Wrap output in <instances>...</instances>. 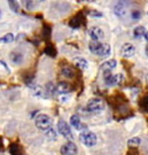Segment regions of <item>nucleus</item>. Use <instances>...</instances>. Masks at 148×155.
<instances>
[{"instance_id":"19","label":"nucleus","mask_w":148,"mask_h":155,"mask_svg":"<svg viewBox=\"0 0 148 155\" xmlns=\"http://www.w3.org/2000/svg\"><path fill=\"white\" fill-rule=\"evenodd\" d=\"M13 40H14V35L13 33H7L4 37H1V43H4V44L12 43Z\"/></svg>"},{"instance_id":"7","label":"nucleus","mask_w":148,"mask_h":155,"mask_svg":"<svg viewBox=\"0 0 148 155\" xmlns=\"http://www.w3.org/2000/svg\"><path fill=\"white\" fill-rule=\"evenodd\" d=\"M90 37L92 38L93 41H99L100 43V40H102L104 38V30H101L100 28L98 27H93V28L90 29Z\"/></svg>"},{"instance_id":"14","label":"nucleus","mask_w":148,"mask_h":155,"mask_svg":"<svg viewBox=\"0 0 148 155\" xmlns=\"http://www.w3.org/2000/svg\"><path fill=\"white\" fill-rule=\"evenodd\" d=\"M75 63H76V66L79 67L82 70H85V69H87V67H88L87 61H86L84 58H77L76 60H75Z\"/></svg>"},{"instance_id":"11","label":"nucleus","mask_w":148,"mask_h":155,"mask_svg":"<svg viewBox=\"0 0 148 155\" xmlns=\"http://www.w3.org/2000/svg\"><path fill=\"white\" fill-rule=\"evenodd\" d=\"M116 64H117L116 60H108V61L104 62V63L101 64V69H102V71L104 72L111 71V70L116 67Z\"/></svg>"},{"instance_id":"22","label":"nucleus","mask_w":148,"mask_h":155,"mask_svg":"<svg viewBox=\"0 0 148 155\" xmlns=\"http://www.w3.org/2000/svg\"><path fill=\"white\" fill-rule=\"evenodd\" d=\"M115 13L117 14V15H124L125 14V8H124V6L122 5V4H118V5L116 6V8H115Z\"/></svg>"},{"instance_id":"10","label":"nucleus","mask_w":148,"mask_h":155,"mask_svg":"<svg viewBox=\"0 0 148 155\" xmlns=\"http://www.w3.org/2000/svg\"><path fill=\"white\" fill-rule=\"evenodd\" d=\"M55 87H56V92L60 94H67L70 91V85L66 82H59Z\"/></svg>"},{"instance_id":"13","label":"nucleus","mask_w":148,"mask_h":155,"mask_svg":"<svg viewBox=\"0 0 148 155\" xmlns=\"http://www.w3.org/2000/svg\"><path fill=\"white\" fill-rule=\"evenodd\" d=\"M9 152L12 155H23L22 147L18 144H11L9 146Z\"/></svg>"},{"instance_id":"30","label":"nucleus","mask_w":148,"mask_h":155,"mask_svg":"<svg viewBox=\"0 0 148 155\" xmlns=\"http://www.w3.org/2000/svg\"><path fill=\"white\" fill-rule=\"evenodd\" d=\"M145 51H146V55L148 56V45L146 46V50H145Z\"/></svg>"},{"instance_id":"27","label":"nucleus","mask_w":148,"mask_h":155,"mask_svg":"<svg viewBox=\"0 0 148 155\" xmlns=\"http://www.w3.org/2000/svg\"><path fill=\"white\" fill-rule=\"evenodd\" d=\"M90 15H91V16H94V17H101L102 16V14H101V13H99L98 11H92L91 13H90Z\"/></svg>"},{"instance_id":"6","label":"nucleus","mask_w":148,"mask_h":155,"mask_svg":"<svg viewBox=\"0 0 148 155\" xmlns=\"http://www.w3.org/2000/svg\"><path fill=\"white\" fill-rule=\"evenodd\" d=\"M58 130L59 132L64 137V138L69 139V140H72V133L71 130H70V127L67 124V122H64L63 120H60L58 122Z\"/></svg>"},{"instance_id":"12","label":"nucleus","mask_w":148,"mask_h":155,"mask_svg":"<svg viewBox=\"0 0 148 155\" xmlns=\"http://www.w3.org/2000/svg\"><path fill=\"white\" fill-rule=\"evenodd\" d=\"M70 124L74 127H76L77 130H81L83 127L82 123H81V117H79V115H77V114H75V115H72L70 117Z\"/></svg>"},{"instance_id":"5","label":"nucleus","mask_w":148,"mask_h":155,"mask_svg":"<svg viewBox=\"0 0 148 155\" xmlns=\"http://www.w3.org/2000/svg\"><path fill=\"white\" fill-rule=\"evenodd\" d=\"M79 140L82 141L83 144L87 147H92L97 144V136L91 131H85V132L81 133L79 136Z\"/></svg>"},{"instance_id":"20","label":"nucleus","mask_w":148,"mask_h":155,"mask_svg":"<svg viewBox=\"0 0 148 155\" xmlns=\"http://www.w3.org/2000/svg\"><path fill=\"white\" fill-rule=\"evenodd\" d=\"M127 144H129V146H139L141 144V139L139 137H133L127 141Z\"/></svg>"},{"instance_id":"24","label":"nucleus","mask_w":148,"mask_h":155,"mask_svg":"<svg viewBox=\"0 0 148 155\" xmlns=\"http://www.w3.org/2000/svg\"><path fill=\"white\" fill-rule=\"evenodd\" d=\"M140 107H141L145 111H148V95H146L145 98H143L141 104H140Z\"/></svg>"},{"instance_id":"2","label":"nucleus","mask_w":148,"mask_h":155,"mask_svg":"<svg viewBox=\"0 0 148 155\" xmlns=\"http://www.w3.org/2000/svg\"><path fill=\"white\" fill-rule=\"evenodd\" d=\"M35 124L41 131H48L49 129H52V120L45 114H39L35 118Z\"/></svg>"},{"instance_id":"23","label":"nucleus","mask_w":148,"mask_h":155,"mask_svg":"<svg viewBox=\"0 0 148 155\" xmlns=\"http://www.w3.org/2000/svg\"><path fill=\"white\" fill-rule=\"evenodd\" d=\"M9 2V7H11L13 11L15 12V13H20V6H18V4H17V1H8Z\"/></svg>"},{"instance_id":"4","label":"nucleus","mask_w":148,"mask_h":155,"mask_svg":"<svg viewBox=\"0 0 148 155\" xmlns=\"http://www.w3.org/2000/svg\"><path fill=\"white\" fill-rule=\"evenodd\" d=\"M104 83L107 84L108 86H115V85H118L121 84L123 81H124V76L122 74H117V75H113L110 71L104 72Z\"/></svg>"},{"instance_id":"9","label":"nucleus","mask_w":148,"mask_h":155,"mask_svg":"<svg viewBox=\"0 0 148 155\" xmlns=\"http://www.w3.org/2000/svg\"><path fill=\"white\" fill-rule=\"evenodd\" d=\"M121 53L122 56H124V58H131L136 53V47H134V45L130 44V43H126V44L122 46Z\"/></svg>"},{"instance_id":"26","label":"nucleus","mask_w":148,"mask_h":155,"mask_svg":"<svg viewBox=\"0 0 148 155\" xmlns=\"http://www.w3.org/2000/svg\"><path fill=\"white\" fill-rule=\"evenodd\" d=\"M131 16H132V18H134V20H138V18H140V16H141V14H140V12L134 11V12H132Z\"/></svg>"},{"instance_id":"17","label":"nucleus","mask_w":148,"mask_h":155,"mask_svg":"<svg viewBox=\"0 0 148 155\" xmlns=\"http://www.w3.org/2000/svg\"><path fill=\"white\" fill-rule=\"evenodd\" d=\"M11 59L14 63L18 64V63H21V62H22V54L16 53V52H13V53L11 54Z\"/></svg>"},{"instance_id":"28","label":"nucleus","mask_w":148,"mask_h":155,"mask_svg":"<svg viewBox=\"0 0 148 155\" xmlns=\"http://www.w3.org/2000/svg\"><path fill=\"white\" fill-rule=\"evenodd\" d=\"M32 2H33V1H24V4H25V6H27L28 9H31V8L33 7Z\"/></svg>"},{"instance_id":"1","label":"nucleus","mask_w":148,"mask_h":155,"mask_svg":"<svg viewBox=\"0 0 148 155\" xmlns=\"http://www.w3.org/2000/svg\"><path fill=\"white\" fill-rule=\"evenodd\" d=\"M88 47H90V51L97 54L99 56H102V58H106L110 54V46L109 44H102V43H99V41H91L88 44Z\"/></svg>"},{"instance_id":"18","label":"nucleus","mask_w":148,"mask_h":155,"mask_svg":"<svg viewBox=\"0 0 148 155\" xmlns=\"http://www.w3.org/2000/svg\"><path fill=\"white\" fill-rule=\"evenodd\" d=\"M32 87V92L33 94L36 95V97H44L43 94H44V91H43V89L40 87V86H38V85H35V86H31Z\"/></svg>"},{"instance_id":"21","label":"nucleus","mask_w":148,"mask_h":155,"mask_svg":"<svg viewBox=\"0 0 148 155\" xmlns=\"http://www.w3.org/2000/svg\"><path fill=\"white\" fill-rule=\"evenodd\" d=\"M45 53L46 54H48L49 56H52V58H54L55 55H56V51H55V48L53 47V46H46V48H45Z\"/></svg>"},{"instance_id":"8","label":"nucleus","mask_w":148,"mask_h":155,"mask_svg":"<svg viewBox=\"0 0 148 155\" xmlns=\"http://www.w3.org/2000/svg\"><path fill=\"white\" fill-rule=\"evenodd\" d=\"M77 153V147L76 145L71 143V141H68L67 144H64L61 147V154L62 155H76Z\"/></svg>"},{"instance_id":"25","label":"nucleus","mask_w":148,"mask_h":155,"mask_svg":"<svg viewBox=\"0 0 148 155\" xmlns=\"http://www.w3.org/2000/svg\"><path fill=\"white\" fill-rule=\"evenodd\" d=\"M46 137L51 140H54L56 138V132H55L53 129H49L48 131H46Z\"/></svg>"},{"instance_id":"29","label":"nucleus","mask_w":148,"mask_h":155,"mask_svg":"<svg viewBox=\"0 0 148 155\" xmlns=\"http://www.w3.org/2000/svg\"><path fill=\"white\" fill-rule=\"evenodd\" d=\"M145 39H146V40L148 41V31L146 32V35H145Z\"/></svg>"},{"instance_id":"3","label":"nucleus","mask_w":148,"mask_h":155,"mask_svg":"<svg viewBox=\"0 0 148 155\" xmlns=\"http://www.w3.org/2000/svg\"><path fill=\"white\" fill-rule=\"evenodd\" d=\"M104 109V102L100 98H92L86 104V110L90 113H99Z\"/></svg>"},{"instance_id":"15","label":"nucleus","mask_w":148,"mask_h":155,"mask_svg":"<svg viewBox=\"0 0 148 155\" xmlns=\"http://www.w3.org/2000/svg\"><path fill=\"white\" fill-rule=\"evenodd\" d=\"M134 37L136 38H140V37H145V35H146V29H145V27H143V25H140V27H137V28L134 29Z\"/></svg>"},{"instance_id":"16","label":"nucleus","mask_w":148,"mask_h":155,"mask_svg":"<svg viewBox=\"0 0 148 155\" xmlns=\"http://www.w3.org/2000/svg\"><path fill=\"white\" fill-rule=\"evenodd\" d=\"M61 74H62L63 76H66V77H69V78L74 77V70H72L69 66L63 67V68H62V70H61Z\"/></svg>"}]
</instances>
